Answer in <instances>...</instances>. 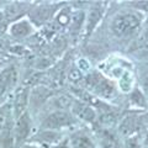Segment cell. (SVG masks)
<instances>
[{
	"instance_id": "cell-12",
	"label": "cell",
	"mask_w": 148,
	"mask_h": 148,
	"mask_svg": "<svg viewBox=\"0 0 148 148\" xmlns=\"http://www.w3.org/2000/svg\"><path fill=\"white\" fill-rule=\"evenodd\" d=\"M100 16H101V12L99 10H91L90 11V15H89V25H88V31H91L92 29L95 27L96 22L100 20Z\"/></svg>"
},
{
	"instance_id": "cell-8",
	"label": "cell",
	"mask_w": 148,
	"mask_h": 148,
	"mask_svg": "<svg viewBox=\"0 0 148 148\" xmlns=\"http://www.w3.org/2000/svg\"><path fill=\"white\" fill-rule=\"evenodd\" d=\"M26 104H27V91L22 90L21 92H18V95L16 96V100H15V114L17 119L24 114V111L26 109Z\"/></svg>"
},
{
	"instance_id": "cell-14",
	"label": "cell",
	"mask_w": 148,
	"mask_h": 148,
	"mask_svg": "<svg viewBox=\"0 0 148 148\" xmlns=\"http://www.w3.org/2000/svg\"><path fill=\"white\" fill-rule=\"evenodd\" d=\"M132 103L136 104V105H141V106H145V98H143V95L141 94L138 90H135L132 92Z\"/></svg>"
},
{
	"instance_id": "cell-5",
	"label": "cell",
	"mask_w": 148,
	"mask_h": 148,
	"mask_svg": "<svg viewBox=\"0 0 148 148\" xmlns=\"http://www.w3.org/2000/svg\"><path fill=\"white\" fill-rule=\"evenodd\" d=\"M15 132H16V140L18 142L24 141L25 138L29 136V132H30V120H29V116H27L26 114H22L21 116L17 119Z\"/></svg>"
},
{
	"instance_id": "cell-17",
	"label": "cell",
	"mask_w": 148,
	"mask_h": 148,
	"mask_svg": "<svg viewBox=\"0 0 148 148\" xmlns=\"http://www.w3.org/2000/svg\"><path fill=\"white\" fill-rule=\"evenodd\" d=\"M69 78H71L72 80H79V79H82V74L79 71H72L71 74H69Z\"/></svg>"
},
{
	"instance_id": "cell-3",
	"label": "cell",
	"mask_w": 148,
	"mask_h": 148,
	"mask_svg": "<svg viewBox=\"0 0 148 148\" xmlns=\"http://www.w3.org/2000/svg\"><path fill=\"white\" fill-rule=\"evenodd\" d=\"M75 122L73 115L66 111H56L46 117L43 121V127L46 128H61L64 126H69Z\"/></svg>"
},
{
	"instance_id": "cell-20",
	"label": "cell",
	"mask_w": 148,
	"mask_h": 148,
	"mask_svg": "<svg viewBox=\"0 0 148 148\" xmlns=\"http://www.w3.org/2000/svg\"><path fill=\"white\" fill-rule=\"evenodd\" d=\"M57 148H69V147H68L67 143H62V145H59Z\"/></svg>"
},
{
	"instance_id": "cell-10",
	"label": "cell",
	"mask_w": 148,
	"mask_h": 148,
	"mask_svg": "<svg viewBox=\"0 0 148 148\" xmlns=\"http://www.w3.org/2000/svg\"><path fill=\"white\" fill-rule=\"evenodd\" d=\"M136 128V120L133 117H127L123 121L120 123V132L122 133V135H130V133H132L135 131Z\"/></svg>"
},
{
	"instance_id": "cell-13",
	"label": "cell",
	"mask_w": 148,
	"mask_h": 148,
	"mask_svg": "<svg viewBox=\"0 0 148 148\" xmlns=\"http://www.w3.org/2000/svg\"><path fill=\"white\" fill-rule=\"evenodd\" d=\"M100 122L105 126H112L115 123V116L111 112H105L100 116Z\"/></svg>"
},
{
	"instance_id": "cell-18",
	"label": "cell",
	"mask_w": 148,
	"mask_h": 148,
	"mask_svg": "<svg viewBox=\"0 0 148 148\" xmlns=\"http://www.w3.org/2000/svg\"><path fill=\"white\" fill-rule=\"evenodd\" d=\"M142 85H143V88L146 89V91L148 92V72H146V73L142 75Z\"/></svg>"
},
{
	"instance_id": "cell-7",
	"label": "cell",
	"mask_w": 148,
	"mask_h": 148,
	"mask_svg": "<svg viewBox=\"0 0 148 148\" xmlns=\"http://www.w3.org/2000/svg\"><path fill=\"white\" fill-rule=\"evenodd\" d=\"M31 32V26L29 25V22L26 21H20L16 22L10 27V34L14 37H25Z\"/></svg>"
},
{
	"instance_id": "cell-19",
	"label": "cell",
	"mask_w": 148,
	"mask_h": 148,
	"mask_svg": "<svg viewBox=\"0 0 148 148\" xmlns=\"http://www.w3.org/2000/svg\"><path fill=\"white\" fill-rule=\"evenodd\" d=\"M4 26H5V20H4V16L0 14V30H3Z\"/></svg>"
},
{
	"instance_id": "cell-16",
	"label": "cell",
	"mask_w": 148,
	"mask_h": 148,
	"mask_svg": "<svg viewBox=\"0 0 148 148\" xmlns=\"http://www.w3.org/2000/svg\"><path fill=\"white\" fill-rule=\"evenodd\" d=\"M6 126H8V117L3 111H0V136L5 132Z\"/></svg>"
},
{
	"instance_id": "cell-4",
	"label": "cell",
	"mask_w": 148,
	"mask_h": 148,
	"mask_svg": "<svg viewBox=\"0 0 148 148\" xmlns=\"http://www.w3.org/2000/svg\"><path fill=\"white\" fill-rule=\"evenodd\" d=\"M17 73L15 68H6L0 73V99L4 98L16 84Z\"/></svg>"
},
{
	"instance_id": "cell-2",
	"label": "cell",
	"mask_w": 148,
	"mask_h": 148,
	"mask_svg": "<svg viewBox=\"0 0 148 148\" xmlns=\"http://www.w3.org/2000/svg\"><path fill=\"white\" fill-rule=\"evenodd\" d=\"M88 86L96 95L103 98H111L114 95V86L111 85V83L98 73H92L88 77Z\"/></svg>"
},
{
	"instance_id": "cell-6",
	"label": "cell",
	"mask_w": 148,
	"mask_h": 148,
	"mask_svg": "<svg viewBox=\"0 0 148 148\" xmlns=\"http://www.w3.org/2000/svg\"><path fill=\"white\" fill-rule=\"evenodd\" d=\"M73 112L78 115L80 119L85 120V121H89V122H92L95 119V111L89 105H85V104H74Z\"/></svg>"
},
{
	"instance_id": "cell-11",
	"label": "cell",
	"mask_w": 148,
	"mask_h": 148,
	"mask_svg": "<svg viewBox=\"0 0 148 148\" xmlns=\"http://www.w3.org/2000/svg\"><path fill=\"white\" fill-rule=\"evenodd\" d=\"M73 148H92L91 141L84 135H77L72 140Z\"/></svg>"
},
{
	"instance_id": "cell-15",
	"label": "cell",
	"mask_w": 148,
	"mask_h": 148,
	"mask_svg": "<svg viewBox=\"0 0 148 148\" xmlns=\"http://www.w3.org/2000/svg\"><path fill=\"white\" fill-rule=\"evenodd\" d=\"M136 52L138 53H142L143 56H147L148 57V38L146 40H142L140 43H138V46L136 47Z\"/></svg>"
},
{
	"instance_id": "cell-9",
	"label": "cell",
	"mask_w": 148,
	"mask_h": 148,
	"mask_svg": "<svg viewBox=\"0 0 148 148\" xmlns=\"http://www.w3.org/2000/svg\"><path fill=\"white\" fill-rule=\"evenodd\" d=\"M101 140V145L104 148H122L121 145L119 143V141L116 140V137L112 136L109 132H103L100 136Z\"/></svg>"
},
{
	"instance_id": "cell-1",
	"label": "cell",
	"mask_w": 148,
	"mask_h": 148,
	"mask_svg": "<svg viewBox=\"0 0 148 148\" xmlns=\"http://www.w3.org/2000/svg\"><path fill=\"white\" fill-rule=\"evenodd\" d=\"M142 22V16L137 12H122L114 18L111 30L117 37L132 35Z\"/></svg>"
}]
</instances>
